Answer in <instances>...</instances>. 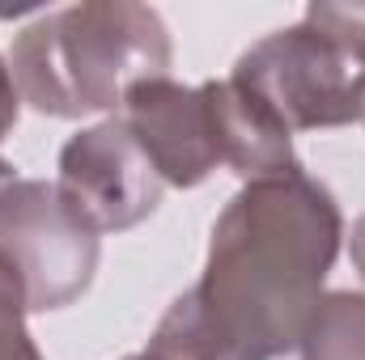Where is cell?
I'll return each instance as SVG.
<instances>
[{
  "mask_svg": "<svg viewBox=\"0 0 365 360\" xmlns=\"http://www.w3.org/2000/svg\"><path fill=\"white\" fill-rule=\"evenodd\" d=\"M344 212L306 170L242 182L221 208L200 280L149 335L158 360H276L297 348L336 268Z\"/></svg>",
  "mask_w": 365,
  "mask_h": 360,
  "instance_id": "6da1fadb",
  "label": "cell"
},
{
  "mask_svg": "<svg viewBox=\"0 0 365 360\" xmlns=\"http://www.w3.org/2000/svg\"><path fill=\"white\" fill-rule=\"evenodd\" d=\"M170 64L175 43L162 13L132 0L38 13L9 47L17 97L51 119L119 110L128 90L170 77Z\"/></svg>",
  "mask_w": 365,
  "mask_h": 360,
  "instance_id": "7a4b0ae2",
  "label": "cell"
},
{
  "mask_svg": "<svg viewBox=\"0 0 365 360\" xmlns=\"http://www.w3.org/2000/svg\"><path fill=\"white\" fill-rule=\"evenodd\" d=\"M289 132L365 119V17L353 4H310L302 21L251 43L234 73Z\"/></svg>",
  "mask_w": 365,
  "mask_h": 360,
  "instance_id": "3957f363",
  "label": "cell"
},
{
  "mask_svg": "<svg viewBox=\"0 0 365 360\" xmlns=\"http://www.w3.org/2000/svg\"><path fill=\"white\" fill-rule=\"evenodd\" d=\"M0 259L21 284L30 314L81 301L102 259V233L47 179H17L0 191Z\"/></svg>",
  "mask_w": 365,
  "mask_h": 360,
  "instance_id": "277c9868",
  "label": "cell"
},
{
  "mask_svg": "<svg viewBox=\"0 0 365 360\" xmlns=\"http://www.w3.org/2000/svg\"><path fill=\"white\" fill-rule=\"evenodd\" d=\"M56 186L98 233L136 229L158 212L166 191V182L158 179L153 162L119 115L64 140Z\"/></svg>",
  "mask_w": 365,
  "mask_h": 360,
  "instance_id": "5b68a950",
  "label": "cell"
},
{
  "mask_svg": "<svg viewBox=\"0 0 365 360\" xmlns=\"http://www.w3.org/2000/svg\"><path fill=\"white\" fill-rule=\"evenodd\" d=\"M119 119L153 162L158 179L166 186L191 191L212 179V170L225 166L221 149V123H217V93L212 81L179 85L175 77L140 81L128 90Z\"/></svg>",
  "mask_w": 365,
  "mask_h": 360,
  "instance_id": "8992f818",
  "label": "cell"
},
{
  "mask_svg": "<svg viewBox=\"0 0 365 360\" xmlns=\"http://www.w3.org/2000/svg\"><path fill=\"white\" fill-rule=\"evenodd\" d=\"M297 352L302 360H365V292H323L302 327Z\"/></svg>",
  "mask_w": 365,
  "mask_h": 360,
  "instance_id": "52a82bcc",
  "label": "cell"
},
{
  "mask_svg": "<svg viewBox=\"0 0 365 360\" xmlns=\"http://www.w3.org/2000/svg\"><path fill=\"white\" fill-rule=\"evenodd\" d=\"M26 297L17 275L0 259V360H43L30 327H26Z\"/></svg>",
  "mask_w": 365,
  "mask_h": 360,
  "instance_id": "ba28073f",
  "label": "cell"
},
{
  "mask_svg": "<svg viewBox=\"0 0 365 360\" xmlns=\"http://www.w3.org/2000/svg\"><path fill=\"white\" fill-rule=\"evenodd\" d=\"M17 115H21V97H17V85H13L9 60L0 55V140L17 127Z\"/></svg>",
  "mask_w": 365,
  "mask_h": 360,
  "instance_id": "9c48e42d",
  "label": "cell"
},
{
  "mask_svg": "<svg viewBox=\"0 0 365 360\" xmlns=\"http://www.w3.org/2000/svg\"><path fill=\"white\" fill-rule=\"evenodd\" d=\"M349 255H353V268H357V275L365 280V212L357 216V225H353V238H349Z\"/></svg>",
  "mask_w": 365,
  "mask_h": 360,
  "instance_id": "30bf717a",
  "label": "cell"
},
{
  "mask_svg": "<svg viewBox=\"0 0 365 360\" xmlns=\"http://www.w3.org/2000/svg\"><path fill=\"white\" fill-rule=\"evenodd\" d=\"M13 182H17V170H13V162H4V157H0V191H4V186H13Z\"/></svg>",
  "mask_w": 365,
  "mask_h": 360,
  "instance_id": "8fae6325",
  "label": "cell"
},
{
  "mask_svg": "<svg viewBox=\"0 0 365 360\" xmlns=\"http://www.w3.org/2000/svg\"><path fill=\"white\" fill-rule=\"evenodd\" d=\"M123 360H158L153 352H132V356H123Z\"/></svg>",
  "mask_w": 365,
  "mask_h": 360,
  "instance_id": "7c38bea8",
  "label": "cell"
},
{
  "mask_svg": "<svg viewBox=\"0 0 365 360\" xmlns=\"http://www.w3.org/2000/svg\"><path fill=\"white\" fill-rule=\"evenodd\" d=\"M353 9H357V13H361V17H365V4H353Z\"/></svg>",
  "mask_w": 365,
  "mask_h": 360,
  "instance_id": "4fadbf2b",
  "label": "cell"
}]
</instances>
